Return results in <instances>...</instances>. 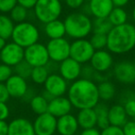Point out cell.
I'll return each instance as SVG.
<instances>
[{"instance_id": "1", "label": "cell", "mask_w": 135, "mask_h": 135, "mask_svg": "<svg viewBox=\"0 0 135 135\" xmlns=\"http://www.w3.org/2000/svg\"><path fill=\"white\" fill-rule=\"evenodd\" d=\"M67 97L76 109L94 108L100 102L97 83L86 78H79L69 85Z\"/></svg>"}, {"instance_id": "2", "label": "cell", "mask_w": 135, "mask_h": 135, "mask_svg": "<svg viewBox=\"0 0 135 135\" xmlns=\"http://www.w3.org/2000/svg\"><path fill=\"white\" fill-rule=\"evenodd\" d=\"M135 47V26L131 23L113 26L107 34V49L114 55H124Z\"/></svg>"}, {"instance_id": "3", "label": "cell", "mask_w": 135, "mask_h": 135, "mask_svg": "<svg viewBox=\"0 0 135 135\" xmlns=\"http://www.w3.org/2000/svg\"><path fill=\"white\" fill-rule=\"evenodd\" d=\"M64 24L66 35L74 40L86 38L93 32V21L84 12L69 14L64 20Z\"/></svg>"}, {"instance_id": "4", "label": "cell", "mask_w": 135, "mask_h": 135, "mask_svg": "<svg viewBox=\"0 0 135 135\" xmlns=\"http://www.w3.org/2000/svg\"><path fill=\"white\" fill-rule=\"evenodd\" d=\"M40 39V31L35 24L30 21L16 23L11 35L12 42L23 48L38 43Z\"/></svg>"}, {"instance_id": "5", "label": "cell", "mask_w": 135, "mask_h": 135, "mask_svg": "<svg viewBox=\"0 0 135 135\" xmlns=\"http://www.w3.org/2000/svg\"><path fill=\"white\" fill-rule=\"evenodd\" d=\"M32 9L36 19L41 23L45 24L59 19L63 7L60 0H38Z\"/></svg>"}, {"instance_id": "6", "label": "cell", "mask_w": 135, "mask_h": 135, "mask_svg": "<svg viewBox=\"0 0 135 135\" xmlns=\"http://www.w3.org/2000/svg\"><path fill=\"white\" fill-rule=\"evenodd\" d=\"M45 86V93L44 96L48 101L52 98L57 96H64L68 93L69 89V81H67L59 73H50L45 83H44Z\"/></svg>"}, {"instance_id": "7", "label": "cell", "mask_w": 135, "mask_h": 135, "mask_svg": "<svg viewBox=\"0 0 135 135\" xmlns=\"http://www.w3.org/2000/svg\"><path fill=\"white\" fill-rule=\"evenodd\" d=\"M24 60L32 68L46 66L50 61L46 45L38 42L24 48Z\"/></svg>"}, {"instance_id": "8", "label": "cell", "mask_w": 135, "mask_h": 135, "mask_svg": "<svg viewBox=\"0 0 135 135\" xmlns=\"http://www.w3.org/2000/svg\"><path fill=\"white\" fill-rule=\"evenodd\" d=\"M95 49L93 47L90 40L86 38L76 39L70 43V56L81 64H87L90 62Z\"/></svg>"}, {"instance_id": "9", "label": "cell", "mask_w": 135, "mask_h": 135, "mask_svg": "<svg viewBox=\"0 0 135 135\" xmlns=\"http://www.w3.org/2000/svg\"><path fill=\"white\" fill-rule=\"evenodd\" d=\"M46 48L51 61L60 63L70 56V43L65 37L49 39L46 44Z\"/></svg>"}, {"instance_id": "10", "label": "cell", "mask_w": 135, "mask_h": 135, "mask_svg": "<svg viewBox=\"0 0 135 135\" xmlns=\"http://www.w3.org/2000/svg\"><path fill=\"white\" fill-rule=\"evenodd\" d=\"M113 75L119 83L131 85L135 83V66L132 61L122 60L113 66Z\"/></svg>"}, {"instance_id": "11", "label": "cell", "mask_w": 135, "mask_h": 135, "mask_svg": "<svg viewBox=\"0 0 135 135\" xmlns=\"http://www.w3.org/2000/svg\"><path fill=\"white\" fill-rule=\"evenodd\" d=\"M24 59V48L14 42H8L0 51V61L10 67H15Z\"/></svg>"}, {"instance_id": "12", "label": "cell", "mask_w": 135, "mask_h": 135, "mask_svg": "<svg viewBox=\"0 0 135 135\" xmlns=\"http://www.w3.org/2000/svg\"><path fill=\"white\" fill-rule=\"evenodd\" d=\"M57 118L49 112L37 115L33 120L34 131L36 135H54L56 132Z\"/></svg>"}, {"instance_id": "13", "label": "cell", "mask_w": 135, "mask_h": 135, "mask_svg": "<svg viewBox=\"0 0 135 135\" xmlns=\"http://www.w3.org/2000/svg\"><path fill=\"white\" fill-rule=\"evenodd\" d=\"M57 71L66 81L72 83L81 78V71H83V64L69 56L63 61L58 63Z\"/></svg>"}, {"instance_id": "14", "label": "cell", "mask_w": 135, "mask_h": 135, "mask_svg": "<svg viewBox=\"0 0 135 135\" xmlns=\"http://www.w3.org/2000/svg\"><path fill=\"white\" fill-rule=\"evenodd\" d=\"M90 65L95 71L99 73H105L114 66V58L111 52L107 49L95 50L90 60Z\"/></svg>"}, {"instance_id": "15", "label": "cell", "mask_w": 135, "mask_h": 135, "mask_svg": "<svg viewBox=\"0 0 135 135\" xmlns=\"http://www.w3.org/2000/svg\"><path fill=\"white\" fill-rule=\"evenodd\" d=\"M5 83H6L10 97L23 98L29 90L27 80L15 73Z\"/></svg>"}, {"instance_id": "16", "label": "cell", "mask_w": 135, "mask_h": 135, "mask_svg": "<svg viewBox=\"0 0 135 135\" xmlns=\"http://www.w3.org/2000/svg\"><path fill=\"white\" fill-rule=\"evenodd\" d=\"M79 123L76 116L69 114L57 118L56 132L59 135H76L79 131Z\"/></svg>"}, {"instance_id": "17", "label": "cell", "mask_w": 135, "mask_h": 135, "mask_svg": "<svg viewBox=\"0 0 135 135\" xmlns=\"http://www.w3.org/2000/svg\"><path fill=\"white\" fill-rule=\"evenodd\" d=\"M8 135H36L33 124L26 118H16L8 123Z\"/></svg>"}, {"instance_id": "18", "label": "cell", "mask_w": 135, "mask_h": 135, "mask_svg": "<svg viewBox=\"0 0 135 135\" xmlns=\"http://www.w3.org/2000/svg\"><path fill=\"white\" fill-rule=\"evenodd\" d=\"M72 107H73L69 98L66 96H57V97L52 98L49 101L47 112H49L57 118L70 113Z\"/></svg>"}, {"instance_id": "19", "label": "cell", "mask_w": 135, "mask_h": 135, "mask_svg": "<svg viewBox=\"0 0 135 135\" xmlns=\"http://www.w3.org/2000/svg\"><path fill=\"white\" fill-rule=\"evenodd\" d=\"M89 14L94 18H107L114 8L112 0H89Z\"/></svg>"}, {"instance_id": "20", "label": "cell", "mask_w": 135, "mask_h": 135, "mask_svg": "<svg viewBox=\"0 0 135 135\" xmlns=\"http://www.w3.org/2000/svg\"><path fill=\"white\" fill-rule=\"evenodd\" d=\"M109 124L117 127H122L129 119L126 110L121 104H115L108 109Z\"/></svg>"}, {"instance_id": "21", "label": "cell", "mask_w": 135, "mask_h": 135, "mask_svg": "<svg viewBox=\"0 0 135 135\" xmlns=\"http://www.w3.org/2000/svg\"><path fill=\"white\" fill-rule=\"evenodd\" d=\"M76 118H77L80 128H81L83 129L96 127L97 118H96L94 108L80 109L76 115Z\"/></svg>"}, {"instance_id": "22", "label": "cell", "mask_w": 135, "mask_h": 135, "mask_svg": "<svg viewBox=\"0 0 135 135\" xmlns=\"http://www.w3.org/2000/svg\"><path fill=\"white\" fill-rule=\"evenodd\" d=\"M44 32L49 39H57V38L65 37L66 28L64 21L56 19L55 21L45 23L44 27Z\"/></svg>"}, {"instance_id": "23", "label": "cell", "mask_w": 135, "mask_h": 135, "mask_svg": "<svg viewBox=\"0 0 135 135\" xmlns=\"http://www.w3.org/2000/svg\"><path fill=\"white\" fill-rule=\"evenodd\" d=\"M97 88L100 100H102L104 102L111 101L116 95V86L110 81L104 80V81H100V83H97Z\"/></svg>"}, {"instance_id": "24", "label": "cell", "mask_w": 135, "mask_h": 135, "mask_svg": "<svg viewBox=\"0 0 135 135\" xmlns=\"http://www.w3.org/2000/svg\"><path fill=\"white\" fill-rule=\"evenodd\" d=\"M96 114V118H97V123L96 127L98 129H105L107 126H109V119H108V109L109 107L104 103H98L95 107H94Z\"/></svg>"}, {"instance_id": "25", "label": "cell", "mask_w": 135, "mask_h": 135, "mask_svg": "<svg viewBox=\"0 0 135 135\" xmlns=\"http://www.w3.org/2000/svg\"><path fill=\"white\" fill-rule=\"evenodd\" d=\"M49 101L44 96V94H35L30 100V107L32 112L36 115H41L47 112Z\"/></svg>"}, {"instance_id": "26", "label": "cell", "mask_w": 135, "mask_h": 135, "mask_svg": "<svg viewBox=\"0 0 135 135\" xmlns=\"http://www.w3.org/2000/svg\"><path fill=\"white\" fill-rule=\"evenodd\" d=\"M15 22L9 16L6 14H0V36L5 40L11 39Z\"/></svg>"}, {"instance_id": "27", "label": "cell", "mask_w": 135, "mask_h": 135, "mask_svg": "<svg viewBox=\"0 0 135 135\" xmlns=\"http://www.w3.org/2000/svg\"><path fill=\"white\" fill-rule=\"evenodd\" d=\"M113 28L112 23L108 18H94L93 21V32L92 33H101L107 35Z\"/></svg>"}, {"instance_id": "28", "label": "cell", "mask_w": 135, "mask_h": 135, "mask_svg": "<svg viewBox=\"0 0 135 135\" xmlns=\"http://www.w3.org/2000/svg\"><path fill=\"white\" fill-rule=\"evenodd\" d=\"M107 18L113 26H118V25H121L127 22L128 13L121 7H114Z\"/></svg>"}, {"instance_id": "29", "label": "cell", "mask_w": 135, "mask_h": 135, "mask_svg": "<svg viewBox=\"0 0 135 135\" xmlns=\"http://www.w3.org/2000/svg\"><path fill=\"white\" fill-rule=\"evenodd\" d=\"M49 72L48 69L46 66H39V67H33L32 70V74H31V78L32 81L35 84L38 85H44L45 83L46 79L48 78Z\"/></svg>"}, {"instance_id": "30", "label": "cell", "mask_w": 135, "mask_h": 135, "mask_svg": "<svg viewBox=\"0 0 135 135\" xmlns=\"http://www.w3.org/2000/svg\"><path fill=\"white\" fill-rule=\"evenodd\" d=\"M123 101L121 105L124 107L128 117L131 118H135V94L133 93H126L123 95Z\"/></svg>"}, {"instance_id": "31", "label": "cell", "mask_w": 135, "mask_h": 135, "mask_svg": "<svg viewBox=\"0 0 135 135\" xmlns=\"http://www.w3.org/2000/svg\"><path fill=\"white\" fill-rule=\"evenodd\" d=\"M28 10L26 8L18 4L9 12V17L15 23L23 22L28 19Z\"/></svg>"}, {"instance_id": "32", "label": "cell", "mask_w": 135, "mask_h": 135, "mask_svg": "<svg viewBox=\"0 0 135 135\" xmlns=\"http://www.w3.org/2000/svg\"><path fill=\"white\" fill-rule=\"evenodd\" d=\"M14 73L17 75L21 76V77L24 78V79H30L31 74H32V67L28 63L27 61H25L24 59L21 62H20L19 64L13 67Z\"/></svg>"}, {"instance_id": "33", "label": "cell", "mask_w": 135, "mask_h": 135, "mask_svg": "<svg viewBox=\"0 0 135 135\" xmlns=\"http://www.w3.org/2000/svg\"><path fill=\"white\" fill-rule=\"evenodd\" d=\"M90 43L95 50L105 49L107 45V35L101 33H93L90 38Z\"/></svg>"}, {"instance_id": "34", "label": "cell", "mask_w": 135, "mask_h": 135, "mask_svg": "<svg viewBox=\"0 0 135 135\" xmlns=\"http://www.w3.org/2000/svg\"><path fill=\"white\" fill-rule=\"evenodd\" d=\"M14 74L13 68L5 63H0V83H6Z\"/></svg>"}, {"instance_id": "35", "label": "cell", "mask_w": 135, "mask_h": 135, "mask_svg": "<svg viewBox=\"0 0 135 135\" xmlns=\"http://www.w3.org/2000/svg\"><path fill=\"white\" fill-rule=\"evenodd\" d=\"M16 5H18L17 0H0V12L3 14L9 13Z\"/></svg>"}, {"instance_id": "36", "label": "cell", "mask_w": 135, "mask_h": 135, "mask_svg": "<svg viewBox=\"0 0 135 135\" xmlns=\"http://www.w3.org/2000/svg\"><path fill=\"white\" fill-rule=\"evenodd\" d=\"M101 135H124L121 127L109 125L107 128L101 129Z\"/></svg>"}, {"instance_id": "37", "label": "cell", "mask_w": 135, "mask_h": 135, "mask_svg": "<svg viewBox=\"0 0 135 135\" xmlns=\"http://www.w3.org/2000/svg\"><path fill=\"white\" fill-rule=\"evenodd\" d=\"M124 135H135V120L128 119V121L121 127Z\"/></svg>"}, {"instance_id": "38", "label": "cell", "mask_w": 135, "mask_h": 135, "mask_svg": "<svg viewBox=\"0 0 135 135\" xmlns=\"http://www.w3.org/2000/svg\"><path fill=\"white\" fill-rule=\"evenodd\" d=\"M9 98H10V95H9V94H8L6 83H0V102L7 103V102L9 100Z\"/></svg>"}, {"instance_id": "39", "label": "cell", "mask_w": 135, "mask_h": 135, "mask_svg": "<svg viewBox=\"0 0 135 135\" xmlns=\"http://www.w3.org/2000/svg\"><path fill=\"white\" fill-rule=\"evenodd\" d=\"M10 110L7 103L0 102V119L1 120H7L9 117Z\"/></svg>"}, {"instance_id": "40", "label": "cell", "mask_w": 135, "mask_h": 135, "mask_svg": "<svg viewBox=\"0 0 135 135\" xmlns=\"http://www.w3.org/2000/svg\"><path fill=\"white\" fill-rule=\"evenodd\" d=\"M68 7L72 9H78L81 8L84 4L85 0H64Z\"/></svg>"}, {"instance_id": "41", "label": "cell", "mask_w": 135, "mask_h": 135, "mask_svg": "<svg viewBox=\"0 0 135 135\" xmlns=\"http://www.w3.org/2000/svg\"><path fill=\"white\" fill-rule=\"evenodd\" d=\"M17 1L18 4L26 8L27 9H32V8H34L38 0H17Z\"/></svg>"}, {"instance_id": "42", "label": "cell", "mask_w": 135, "mask_h": 135, "mask_svg": "<svg viewBox=\"0 0 135 135\" xmlns=\"http://www.w3.org/2000/svg\"><path fill=\"white\" fill-rule=\"evenodd\" d=\"M80 135H101V131L97 127L90 128V129H84L81 131Z\"/></svg>"}, {"instance_id": "43", "label": "cell", "mask_w": 135, "mask_h": 135, "mask_svg": "<svg viewBox=\"0 0 135 135\" xmlns=\"http://www.w3.org/2000/svg\"><path fill=\"white\" fill-rule=\"evenodd\" d=\"M8 123L6 120L0 119V135H8Z\"/></svg>"}, {"instance_id": "44", "label": "cell", "mask_w": 135, "mask_h": 135, "mask_svg": "<svg viewBox=\"0 0 135 135\" xmlns=\"http://www.w3.org/2000/svg\"><path fill=\"white\" fill-rule=\"evenodd\" d=\"M114 7H121L123 8L124 6L128 4L129 2V0H112Z\"/></svg>"}, {"instance_id": "45", "label": "cell", "mask_w": 135, "mask_h": 135, "mask_svg": "<svg viewBox=\"0 0 135 135\" xmlns=\"http://www.w3.org/2000/svg\"><path fill=\"white\" fill-rule=\"evenodd\" d=\"M7 44V40H5L4 38H2L0 36V51L2 50L3 47L5 46V45Z\"/></svg>"}, {"instance_id": "46", "label": "cell", "mask_w": 135, "mask_h": 135, "mask_svg": "<svg viewBox=\"0 0 135 135\" xmlns=\"http://www.w3.org/2000/svg\"><path fill=\"white\" fill-rule=\"evenodd\" d=\"M131 16H132V20L135 21V7L133 8V9H132V13H131Z\"/></svg>"}, {"instance_id": "47", "label": "cell", "mask_w": 135, "mask_h": 135, "mask_svg": "<svg viewBox=\"0 0 135 135\" xmlns=\"http://www.w3.org/2000/svg\"><path fill=\"white\" fill-rule=\"evenodd\" d=\"M133 64H134V66H135V56H134V58H133Z\"/></svg>"}, {"instance_id": "48", "label": "cell", "mask_w": 135, "mask_h": 135, "mask_svg": "<svg viewBox=\"0 0 135 135\" xmlns=\"http://www.w3.org/2000/svg\"><path fill=\"white\" fill-rule=\"evenodd\" d=\"M132 119H134V120H135V118H132Z\"/></svg>"}, {"instance_id": "49", "label": "cell", "mask_w": 135, "mask_h": 135, "mask_svg": "<svg viewBox=\"0 0 135 135\" xmlns=\"http://www.w3.org/2000/svg\"><path fill=\"white\" fill-rule=\"evenodd\" d=\"M60 1H64V0H60Z\"/></svg>"}, {"instance_id": "50", "label": "cell", "mask_w": 135, "mask_h": 135, "mask_svg": "<svg viewBox=\"0 0 135 135\" xmlns=\"http://www.w3.org/2000/svg\"><path fill=\"white\" fill-rule=\"evenodd\" d=\"M87 1H89V0H87Z\"/></svg>"}]
</instances>
